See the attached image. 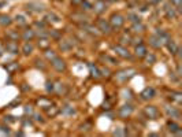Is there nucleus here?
Wrapping results in <instances>:
<instances>
[{
	"instance_id": "f257e3e1",
	"label": "nucleus",
	"mask_w": 182,
	"mask_h": 137,
	"mask_svg": "<svg viewBox=\"0 0 182 137\" xmlns=\"http://www.w3.org/2000/svg\"><path fill=\"white\" fill-rule=\"evenodd\" d=\"M108 22H110L112 30H119V29L125 25V18H123L121 14H112Z\"/></svg>"
},
{
	"instance_id": "f03ea898",
	"label": "nucleus",
	"mask_w": 182,
	"mask_h": 137,
	"mask_svg": "<svg viewBox=\"0 0 182 137\" xmlns=\"http://www.w3.org/2000/svg\"><path fill=\"white\" fill-rule=\"evenodd\" d=\"M134 74H136V70L134 69H125V70H122V71L116 73L115 78L118 81H121V82H125V81L130 80L131 77H134Z\"/></svg>"
},
{
	"instance_id": "7ed1b4c3",
	"label": "nucleus",
	"mask_w": 182,
	"mask_h": 137,
	"mask_svg": "<svg viewBox=\"0 0 182 137\" xmlns=\"http://www.w3.org/2000/svg\"><path fill=\"white\" fill-rule=\"evenodd\" d=\"M114 52H116V55H119L123 59H130L131 58V54L129 52L127 48H125L123 45H114Z\"/></svg>"
},
{
	"instance_id": "20e7f679",
	"label": "nucleus",
	"mask_w": 182,
	"mask_h": 137,
	"mask_svg": "<svg viewBox=\"0 0 182 137\" xmlns=\"http://www.w3.org/2000/svg\"><path fill=\"white\" fill-rule=\"evenodd\" d=\"M97 30H100L101 33H104V34H110L112 29H111L110 22L101 18V19H99L97 21Z\"/></svg>"
},
{
	"instance_id": "39448f33",
	"label": "nucleus",
	"mask_w": 182,
	"mask_h": 137,
	"mask_svg": "<svg viewBox=\"0 0 182 137\" xmlns=\"http://www.w3.org/2000/svg\"><path fill=\"white\" fill-rule=\"evenodd\" d=\"M133 111H134V107L131 106V104H125V106H122L121 108H119L118 115L121 116V118H129V116L133 114Z\"/></svg>"
},
{
	"instance_id": "423d86ee",
	"label": "nucleus",
	"mask_w": 182,
	"mask_h": 137,
	"mask_svg": "<svg viewBox=\"0 0 182 137\" xmlns=\"http://www.w3.org/2000/svg\"><path fill=\"white\" fill-rule=\"evenodd\" d=\"M51 65L56 71H64V70H66V63H64V60L62 59V58H58V56L54 58V59L51 60Z\"/></svg>"
},
{
	"instance_id": "0eeeda50",
	"label": "nucleus",
	"mask_w": 182,
	"mask_h": 137,
	"mask_svg": "<svg viewBox=\"0 0 182 137\" xmlns=\"http://www.w3.org/2000/svg\"><path fill=\"white\" fill-rule=\"evenodd\" d=\"M144 112H145V115L151 119H156L157 115H159V110H157L155 106H146L145 108H144Z\"/></svg>"
},
{
	"instance_id": "6e6552de",
	"label": "nucleus",
	"mask_w": 182,
	"mask_h": 137,
	"mask_svg": "<svg viewBox=\"0 0 182 137\" xmlns=\"http://www.w3.org/2000/svg\"><path fill=\"white\" fill-rule=\"evenodd\" d=\"M140 96H141L142 100H151V99L155 97V89L151 88V86H146V88L140 93Z\"/></svg>"
},
{
	"instance_id": "1a4fd4ad",
	"label": "nucleus",
	"mask_w": 182,
	"mask_h": 137,
	"mask_svg": "<svg viewBox=\"0 0 182 137\" xmlns=\"http://www.w3.org/2000/svg\"><path fill=\"white\" fill-rule=\"evenodd\" d=\"M149 44L152 47H155V48H160V47H163L166 44V41H164L162 37L157 36V34H155V36H152L151 39H149Z\"/></svg>"
},
{
	"instance_id": "9d476101",
	"label": "nucleus",
	"mask_w": 182,
	"mask_h": 137,
	"mask_svg": "<svg viewBox=\"0 0 182 137\" xmlns=\"http://www.w3.org/2000/svg\"><path fill=\"white\" fill-rule=\"evenodd\" d=\"M105 8H107V3H105L104 0H97V2L95 3V6L92 7V10L97 14H101L105 11Z\"/></svg>"
},
{
	"instance_id": "9b49d317",
	"label": "nucleus",
	"mask_w": 182,
	"mask_h": 137,
	"mask_svg": "<svg viewBox=\"0 0 182 137\" xmlns=\"http://www.w3.org/2000/svg\"><path fill=\"white\" fill-rule=\"evenodd\" d=\"M164 14H166V17L169 19H174L175 17H177V14H178V11L175 10L173 6H170V4H166L164 6Z\"/></svg>"
},
{
	"instance_id": "f8f14e48",
	"label": "nucleus",
	"mask_w": 182,
	"mask_h": 137,
	"mask_svg": "<svg viewBox=\"0 0 182 137\" xmlns=\"http://www.w3.org/2000/svg\"><path fill=\"white\" fill-rule=\"evenodd\" d=\"M167 127H169V130L171 133H174V135H177V136L182 135V130H181L180 125L175 124V122H169V124H167Z\"/></svg>"
},
{
	"instance_id": "ddd939ff",
	"label": "nucleus",
	"mask_w": 182,
	"mask_h": 137,
	"mask_svg": "<svg viewBox=\"0 0 182 137\" xmlns=\"http://www.w3.org/2000/svg\"><path fill=\"white\" fill-rule=\"evenodd\" d=\"M6 49H7V52H10V54H18V51H19V48H18V44H17L15 41H8L7 44H6Z\"/></svg>"
},
{
	"instance_id": "4468645a",
	"label": "nucleus",
	"mask_w": 182,
	"mask_h": 137,
	"mask_svg": "<svg viewBox=\"0 0 182 137\" xmlns=\"http://www.w3.org/2000/svg\"><path fill=\"white\" fill-rule=\"evenodd\" d=\"M134 52H136V56L138 58H144L146 54H148V51H146V47L144 44H137L136 45V49H134Z\"/></svg>"
},
{
	"instance_id": "2eb2a0df",
	"label": "nucleus",
	"mask_w": 182,
	"mask_h": 137,
	"mask_svg": "<svg viewBox=\"0 0 182 137\" xmlns=\"http://www.w3.org/2000/svg\"><path fill=\"white\" fill-rule=\"evenodd\" d=\"M166 114L169 115V116H171V118H180L181 114H180V111H178L175 107H171V106H167L166 108Z\"/></svg>"
},
{
	"instance_id": "dca6fc26",
	"label": "nucleus",
	"mask_w": 182,
	"mask_h": 137,
	"mask_svg": "<svg viewBox=\"0 0 182 137\" xmlns=\"http://www.w3.org/2000/svg\"><path fill=\"white\" fill-rule=\"evenodd\" d=\"M34 37H36V32H34L33 29H26L22 34V39L25 40V41H32Z\"/></svg>"
},
{
	"instance_id": "f3484780",
	"label": "nucleus",
	"mask_w": 182,
	"mask_h": 137,
	"mask_svg": "<svg viewBox=\"0 0 182 137\" xmlns=\"http://www.w3.org/2000/svg\"><path fill=\"white\" fill-rule=\"evenodd\" d=\"M166 45H167V48H169L170 54H173V55L178 54V51H180L178 45L175 44V41H173V40H167V41H166Z\"/></svg>"
},
{
	"instance_id": "a211bd4d",
	"label": "nucleus",
	"mask_w": 182,
	"mask_h": 137,
	"mask_svg": "<svg viewBox=\"0 0 182 137\" xmlns=\"http://www.w3.org/2000/svg\"><path fill=\"white\" fill-rule=\"evenodd\" d=\"M28 10L33 11V13H41V11H44V6L39 4V3H29Z\"/></svg>"
},
{
	"instance_id": "6ab92c4d",
	"label": "nucleus",
	"mask_w": 182,
	"mask_h": 137,
	"mask_svg": "<svg viewBox=\"0 0 182 137\" xmlns=\"http://www.w3.org/2000/svg\"><path fill=\"white\" fill-rule=\"evenodd\" d=\"M11 23H13V19H11V17L10 15H7V14H2L0 15V25L2 26H10Z\"/></svg>"
},
{
	"instance_id": "aec40b11",
	"label": "nucleus",
	"mask_w": 182,
	"mask_h": 137,
	"mask_svg": "<svg viewBox=\"0 0 182 137\" xmlns=\"http://www.w3.org/2000/svg\"><path fill=\"white\" fill-rule=\"evenodd\" d=\"M170 99H171L173 101H175V103H182V93L181 92H171L169 96Z\"/></svg>"
},
{
	"instance_id": "412c9836",
	"label": "nucleus",
	"mask_w": 182,
	"mask_h": 137,
	"mask_svg": "<svg viewBox=\"0 0 182 137\" xmlns=\"http://www.w3.org/2000/svg\"><path fill=\"white\" fill-rule=\"evenodd\" d=\"M33 48H34L33 44H30L29 41H26L25 44H23V47H22V52L25 55H30L32 52H33Z\"/></svg>"
},
{
	"instance_id": "4be33fe9",
	"label": "nucleus",
	"mask_w": 182,
	"mask_h": 137,
	"mask_svg": "<svg viewBox=\"0 0 182 137\" xmlns=\"http://www.w3.org/2000/svg\"><path fill=\"white\" fill-rule=\"evenodd\" d=\"M82 28H84V30L85 32H88V33H90V34H95V36H97L99 34V32H97V29L95 28V26H92V25H82Z\"/></svg>"
},
{
	"instance_id": "5701e85b",
	"label": "nucleus",
	"mask_w": 182,
	"mask_h": 137,
	"mask_svg": "<svg viewBox=\"0 0 182 137\" xmlns=\"http://www.w3.org/2000/svg\"><path fill=\"white\" fill-rule=\"evenodd\" d=\"M89 70H90V74H92V77H95V78H99L100 77V69L97 67V66H95V65H89Z\"/></svg>"
},
{
	"instance_id": "b1692460",
	"label": "nucleus",
	"mask_w": 182,
	"mask_h": 137,
	"mask_svg": "<svg viewBox=\"0 0 182 137\" xmlns=\"http://www.w3.org/2000/svg\"><path fill=\"white\" fill-rule=\"evenodd\" d=\"M4 69L7 70L8 73H14V71H15V70H18V63H17V62L7 63V65L4 66Z\"/></svg>"
},
{
	"instance_id": "393cba45",
	"label": "nucleus",
	"mask_w": 182,
	"mask_h": 137,
	"mask_svg": "<svg viewBox=\"0 0 182 137\" xmlns=\"http://www.w3.org/2000/svg\"><path fill=\"white\" fill-rule=\"evenodd\" d=\"M47 21H49L52 23H58V22H60V18H59V15H56V14L49 13L48 15H47Z\"/></svg>"
},
{
	"instance_id": "a878e982",
	"label": "nucleus",
	"mask_w": 182,
	"mask_h": 137,
	"mask_svg": "<svg viewBox=\"0 0 182 137\" xmlns=\"http://www.w3.org/2000/svg\"><path fill=\"white\" fill-rule=\"evenodd\" d=\"M7 39H10L11 41H18V39H19L18 32H15V30H10V32L7 33Z\"/></svg>"
},
{
	"instance_id": "bb28decb",
	"label": "nucleus",
	"mask_w": 182,
	"mask_h": 137,
	"mask_svg": "<svg viewBox=\"0 0 182 137\" xmlns=\"http://www.w3.org/2000/svg\"><path fill=\"white\" fill-rule=\"evenodd\" d=\"M15 22L18 23V25H26L28 23V19H26V17L23 15V14H18V15L15 17Z\"/></svg>"
},
{
	"instance_id": "cd10ccee",
	"label": "nucleus",
	"mask_w": 182,
	"mask_h": 137,
	"mask_svg": "<svg viewBox=\"0 0 182 137\" xmlns=\"http://www.w3.org/2000/svg\"><path fill=\"white\" fill-rule=\"evenodd\" d=\"M131 29H133L136 33H138V32H144V30H145V26H144L141 22H136V23H133Z\"/></svg>"
},
{
	"instance_id": "c85d7f7f",
	"label": "nucleus",
	"mask_w": 182,
	"mask_h": 137,
	"mask_svg": "<svg viewBox=\"0 0 182 137\" xmlns=\"http://www.w3.org/2000/svg\"><path fill=\"white\" fill-rule=\"evenodd\" d=\"M62 112H63L64 115H73V114H75V110L71 106H64L63 108H62Z\"/></svg>"
},
{
	"instance_id": "c756f323",
	"label": "nucleus",
	"mask_w": 182,
	"mask_h": 137,
	"mask_svg": "<svg viewBox=\"0 0 182 137\" xmlns=\"http://www.w3.org/2000/svg\"><path fill=\"white\" fill-rule=\"evenodd\" d=\"M48 45H49V39H48V37H40V41H39V47H40V48L45 49Z\"/></svg>"
},
{
	"instance_id": "7c9ffc66",
	"label": "nucleus",
	"mask_w": 182,
	"mask_h": 137,
	"mask_svg": "<svg viewBox=\"0 0 182 137\" xmlns=\"http://www.w3.org/2000/svg\"><path fill=\"white\" fill-rule=\"evenodd\" d=\"M169 2H170V4H171L177 11H181V8H182V0H169Z\"/></svg>"
},
{
	"instance_id": "2f4dec72",
	"label": "nucleus",
	"mask_w": 182,
	"mask_h": 137,
	"mask_svg": "<svg viewBox=\"0 0 182 137\" xmlns=\"http://www.w3.org/2000/svg\"><path fill=\"white\" fill-rule=\"evenodd\" d=\"M60 48L63 49V51H70V49L73 48V44L70 41H67V40H63V41L60 43Z\"/></svg>"
},
{
	"instance_id": "473e14b6",
	"label": "nucleus",
	"mask_w": 182,
	"mask_h": 137,
	"mask_svg": "<svg viewBox=\"0 0 182 137\" xmlns=\"http://www.w3.org/2000/svg\"><path fill=\"white\" fill-rule=\"evenodd\" d=\"M144 58H145V62L148 63V65H152V63L156 62V56H155L154 54H146Z\"/></svg>"
},
{
	"instance_id": "72a5a7b5",
	"label": "nucleus",
	"mask_w": 182,
	"mask_h": 137,
	"mask_svg": "<svg viewBox=\"0 0 182 137\" xmlns=\"http://www.w3.org/2000/svg\"><path fill=\"white\" fill-rule=\"evenodd\" d=\"M44 55H45V58L48 60H52L54 58H56V54H55V51H52V49H47V51L44 52Z\"/></svg>"
},
{
	"instance_id": "f704fd0d",
	"label": "nucleus",
	"mask_w": 182,
	"mask_h": 137,
	"mask_svg": "<svg viewBox=\"0 0 182 137\" xmlns=\"http://www.w3.org/2000/svg\"><path fill=\"white\" fill-rule=\"evenodd\" d=\"M127 18L130 19V21L133 22V23H136V22H141V18H140V17L137 15V14H134V13H130V14H129Z\"/></svg>"
},
{
	"instance_id": "c9c22d12",
	"label": "nucleus",
	"mask_w": 182,
	"mask_h": 137,
	"mask_svg": "<svg viewBox=\"0 0 182 137\" xmlns=\"http://www.w3.org/2000/svg\"><path fill=\"white\" fill-rule=\"evenodd\" d=\"M81 6L84 7V10H92V7H93V6L90 4L89 2H86V0H82V2H81Z\"/></svg>"
},
{
	"instance_id": "e433bc0d",
	"label": "nucleus",
	"mask_w": 182,
	"mask_h": 137,
	"mask_svg": "<svg viewBox=\"0 0 182 137\" xmlns=\"http://www.w3.org/2000/svg\"><path fill=\"white\" fill-rule=\"evenodd\" d=\"M130 36H127V34H125V36H123L122 37V39H121V41L123 43V44H126V43H130Z\"/></svg>"
},
{
	"instance_id": "4c0bfd02",
	"label": "nucleus",
	"mask_w": 182,
	"mask_h": 137,
	"mask_svg": "<svg viewBox=\"0 0 182 137\" xmlns=\"http://www.w3.org/2000/svg\"><path fill=\"white\" fill-rule=\"evenodd\" d=\"M0 132L6 133V135H10V129H8V126H0Z\"/></svg>"
},
{
	"instance_id": "58836bf2",
	"label": "nucleus",
	"mask_w": 182,
	"mask_h": 137,
	"mask_svg": "<svg viewBox=\"0 0 182 137\" xmlns=\"http://www.w3.org/2000/svg\"><path fill=\"white\" fill-rule=\"evenodd\" d=\"M52 91H54V84L48 81L47 82V92H52Z\"/></svg>"
},
{
	"instance_id": "ea45409f",
	"label": "nucleus",
	"mask_w": 182,
	"mask_h": 137,
	"mask_svg": "<svg viewBox=\"0 0 182 137\" xmlns=\"http://www.w3.org/2000/svg\"><path fill=\"white\" fill-rule=\"evenodd\" d=\"M25 112H26V114H33V110H32L30 106H26L25 107Z\"/></svg>"
},
{
	"instance_id": "a19ab883",
	"label": "nucleus",
	"mask_w": 182,
	"mask_h": 137,
	"mask_svg": "<svg viewBox=\"0 0 182 137\" xmlns=\"http://www.w3.org/2000/svg\"><path fill=\"white\" fill-rule=\"evenodd\" d=\"M33 116H34V119H36V121H39V122H43V116H41V115H39V114H34Z\"/></svg>"
},
{
	"instance_id": "79ce46f5",
	"label": "nucleus",
	"mask_w": 182,
	"mask_h": 137,
	"mask_svg": "<svg viewBox=\"0 0 182 137\" xmlns=\"http://www.w3.org/2000/svg\"><path fill=\"white\" fill-rule=\"evenodd\" d=\"M17 103H19V99H15V100L13 101V103L8 104V107H11V108H13V106H14V104H17Z\"/></svg>"
},
{
	"instance_id": "37998d69",
	"label": "nucleus",
	"mask_w": 182,
	"mask_h": 137,
	"mask_svg": "<svg viewBox=\"0 0 182 137\" xmlns=\"http://www.w3.org/2000/svg\"><path fill=\"white\" fill-rule=\"evenodd\" d=\"M160 2H162V0H149L151 4H157V3H160Z\"/></svg>"
},
{
	"instance_id": "c03bdc74",
	"label": "nucleus",
	"mask_w": 182,
	"mask_h": 137,
	"mask_svg": "<svg viewBox=\"0 0 182 137\" xmlns=\"http://www.w3.org/2000/svg\"><path fill=\"white\" fill-rule=\"evenodd\" d=\"M81 2H82V0H71L73 4H81Z\"/></svg>"
},
{
	"instance_id": "a18cd8bd",
	"label": "nucleus",
	"mask_w": 182,
	"mask_h": 137,
	"mask_svg": "<svg viewBox=\"0 0 182 137\" xmlns=\"http://www.w3.org/2000/svg\"><path fill=\"white\" fill-rule=\"evenodd\" d=\"M4 4H6V2H0V7H3Z\"/></svg>"
},
{
	"instance_id": "49530a36",
	"label": "nucleus",
	"mask_w": 182,
	"mask_h": 137,
	"mask_svg": "<svg viewBox=\"0 0 182 137\" xmlns=\"http://www.w3.org/2000/svg\"><path fill=\"white\" fill-rule=\"evenodd\" d=\"M0 56H2V51H0Z\"/></svg>"
},
{
	"instance_id": "de8ad7c7",
	"label": "nucleus",
	"mask_w": 182,
	"mask_h": 137,
	"mask_svg": "<svg viewBox=\"0 0 182 137\" xmlns=\"http://www.w3.org/2000/svg\"><path fill=\"white\" fill-rule=\"evenodd\" d=\"M111 2H115V0H111Z\"/></svg>"
}]
</instances>
